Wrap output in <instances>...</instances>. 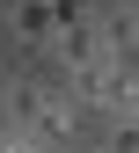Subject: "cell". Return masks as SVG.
Returning <instances> with one entry per match:
<instances>
[{
  "label": "cell",
  "mask_w": 139,
  "mask_h": 153,
  "mask_svg": "<svg viewBox=\"0 0 139 153\" xmlns=\"http://www.w3.org/2000/svg\"><path fill=\"white\" fill-rule=\"evenodd\" d=\"M44 59L59 66V80H81V73H95V66L110 59V51H103V36H95V7L51 29V44H44Z\"/></svg>",
  "instance_id": "obj_1"
},
{
  "label": "cell",
  "mask_w": 139,
  "mask_h": 153,
  "mask_svg": "<svg viewBox=\"0 0 139 153\" xmlns=\"http://www.w3.org/2000/svg\"><path fill=\"white\" fill-rule=\"evenodd\" d=\"M59 22H73V15H59V7H51V0H15V7H8V29H15V36H22V44H29V51H44Z\"/></svg>",
  "instance_id": "obj_2"
},
{
  "label": "cell",
  "mask_w": 139,
  "mask_h": 153,
  "mask_svg": "<svg viewBox=\"0 0 139 153\" xmlns=\"http://www.w3.org/2000/svg\"><path fill=\"white\" fill-rule=\"evenodd\" d=\"M95 36H103L110 59H139V7H95Z\"/></svg>",
  "instance_id": "obj_3"
},
{
  "label": "cell",
  "mask_w": 139,
  "mask_h": 153,
  "mask_svg": "<svg viewBox=\"0 0 139 153\" xmlns=\"http://www.w3.org/2000/svg\"><path fill=\"white\" fill-rule=\"evenodd\" d=\"M95 153H139V124H110L95 139Z\"/></svg>",
  "instance_id": "obj_4"
},
{
  "label": "cell",
  "mask_w": 139,
  "mask_h": 153,
  "mask_svg": "<svg viewBox=\"0 0 139 153\" xmlns=\"http://www.w3.org/2000/svg\"><path fill=\"white\" fill-rule=\"evenodd\" d=\"M51 7H59V15H88V0H51Z\"/></svg>",
  "instance_id": "obj_5"
},
{
  "label": "cell",
  "mask_w": 139,
  "mask_h": 153,
  "mask_svg": "<svg viewBox=\"0 0 139 153\" xmlns=\"http://www.w3.org/2000/svg\"><path fill=\"white\" fill-rule=\"evenodd\" d=\"M125 7H139V0H125Z\"/></svg>",
  "instance_id": "obj_6"
}]
</instances>
